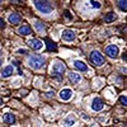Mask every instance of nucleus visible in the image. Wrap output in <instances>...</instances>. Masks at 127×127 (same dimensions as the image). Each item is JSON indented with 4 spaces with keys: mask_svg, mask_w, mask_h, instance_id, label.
Segmentation results:
<instances>
[{
    "mask_svg": "<svg viewBox=\"0 0 127 127\" xmlns=\"http://www.w3.org/2000/svg\"><path fill=\"white\" fill-rule=\"evenodd\" d=\"M36 8L43 14H50L52 12V6L47 0H33Z\"/></svg>",
    "mask_w": 127,
    "mask_h": 127,
    "instance_id": "f257e3e1",
    "label": "nucleus"
},
{
    "mask_svg": "<svg viewBox=\"0 0 127 127\" xmlns=\"http://www.w3.org/2000/svg\"><path fill=\"white\" fill-rule=\"evenodd\" d=\"M28 64H29V66L32 69L38 70L45 65V59L42 56H39V55H33V56H31L28 59Z\"/></svg>",
    "mask_w": 127,
    "mask_h": 127,
    "instance_id": "f03ea898",
    "label": "nucleus"
},
{
    "mask_svg": "<svg viewBox=\"0 0 127 127\" xmlns=\"http://www.w3.org/2000/svg\"><path fill=\"white\" fill-rule=\"evenodd\" d=\"M89 59H90V62L93 64V65H95V66H102L103 64H105L104 56L100 54L99 51H92Z\"/></svg>",
    "mask_w": 127,
    "mask_h": 127,
    "instance_id": "7ed1b4c3",
    "label": "nucleus"
},
{
    "mask_svg": "<svg viewBox=\"0 0 127 127\" xmlns=\"http://www.w3.org/2000/svg\"><path fill=\"white\" fill-rule=\"evenodd\" d=\"M64 72H65V65H64L62 62H56L54 64V66H52V70H51V75L56 78V79H61Z\"/></svg>",
    "mask_w": 127,
    "mask_h": 127,
    "instance_id": "20e7f679",
    "label": "nucleus"
},
{
    "mask_svg": "<svg viewBox=\"0 0 127 127\" xmlns=\"http://www.w3.org/2000/svg\"><path fill=\"white\" fill-rule=\"evenodd\" d=\"M120 54V48L116 46V45H109L105 47V55L111 59H116Z\"/></svg>",
    "mask_w": 127,
    "mask_h": 127,
    "instance_id": "39448f33",
    "label": "nucleus"
},
{
    "mask_svg": "<svg viewBox=\"0 0 127 127\" xmlns=\"http://www.w3.org/2000/svg\"><path fill=\"white\" fill-rule=\"evenodd\" d=\"M62 39H65V41H74V39H75V32H74V31H71V29H64L62 31Z\"/></svg>",
    "mask_w": 127,
    "mask_h": 127,
    "instance_id": "423d86ee",
    "label": "nucleus"
},
{
    "mask_svg": "<svg viewBox=\"0 0 127 127\" xmlns=\"http://www.w3.org/2000/svg\"><path fill=\"white\" fill-rule=\"evenodd\" d=\"M28 45H29L31 48H33V50L37 51V50H41V48H42V46H43V42L39 41V39L33 38V39H29V41H28Z\"/></svg>",
    "mask_w": 127,
    "mask_h": 127,
    "instance_id": "0eeeda50",
    "label": "nucleus"
},
{
    "mask_svg": "<svg viewBox=\"0 0 127 127\" xmlns=\"http://www.w3.org/2000/svg\"><path fill=\"white\" fill-rule=\"evenodd\" d=\"M103 107H104L103 100H102L100 98H94V100H93V103H92L93 111H97V112H98V111H102Z\"/></svg>",
    "mask_w": 127,
    "mask_h": 127,
    "instance_id": "6e6552de",
    "label": "nucleus"
},
{
    "mask_svg": "<svg viewBox=\"0 0 127 127\" xmlns=\"http://www.w3.org/2000/svg\"><path fill=\"white\" fill-rule=\"evenodd\" d=\"M71 97H72L71 89H62L60 92V98L62 100H69V99H71Z\"/></svg>",
    "mask_w": 127,
    "mask_h": 127,
    "instance_id": "1a4fd4ad",
    "label": "nucleus"
},
{
    "mask_svg": "<svg viewBox=\"0 0 127 127\" xmlns=\"http://www.w3.org/2000/svg\"><path fill=\"white\" fill-rule=\"evenodd\" d=\"M72 64H74V66H75L76 69H79L80 71H88V66H87V64L84 62V61L75 60V61H74Z\"/></svg>",
    "mask_w": 127,
    "mask_h": 127,
    "instance_id": "9d476101",
    "label": "nucleus"
},
{
    "mask_svg": "<svg viewBox=\"0 0 127 127\" xmlns=\"http://www.w3.org/2000/svg\"><path fill=\"white\" fill-rule=\"evenodd\" d=\"M20 15L18 13H13V14H10L9 15V23H12V24H18L20 23Z\"/></svg>",
    "mask_w": 127,
    "mask_h": 127,
    "instance_id": "9b49d317",
    "label": "nucleus"
},
{
    "mask_svg": "<svg viewBox=\"0 0 127 127\" xmlns=\"http://www.w3.org/2000/svg\"><path fill=\"white\" fill-rule=\"evenodd\" d=\"M69 80H70L72 84H79L80 80H81V78H80L79 74H76V72H70V74H69Z\"/></svg>",
    "mask_w": 127,
    "mask_h": 127,
    "instance_id": "f8f14e48",
    "label": "nucleus"
},
{
    "mask_svg": "<svg viewBox=\"0 0 127 127\" xmlns=\"http://www.w3.org/2000/svg\"><path fill=\"white\" fill-rule=\"evenodd\" d=\"M116 19H117V14L112 13V12L108 13L107 15H104V22H105V23H113Z\"/></svg>",
    "mask_w": 127,
    "mask_h": 127,
    "instance_id": "ddd939ff",
    "label": "nucleus"
},
{
    "mask_svg": "<svg viewBox=\"0 0 127 127\" xmlns=\"http://www.w3.org/2000/svg\"><path fill=\"white\" fill-rule=\"evenodd\" d=\"M18 33L22 34V36H28V34L32 33V31H31V28H29L28 26H22V27H19Z\"/></svg>",
    "mask_w": 127,
    "mask_h": 127,
    "instance_id": "4468645a",
    "label": "nucleus"
},
{
    "mask_svg": "<svg viewBox=\"0 0 127 127\" xmlns=\"http://www.w3.org/2000/svg\"><path fill=\"white\" fill-rule=\"evenodd\" d=\"M3 121H4L5 123L12 125V123H14L15 117H14V114H12V113H5V114H4V118H3Z\"/></svg>",
    "mask_w": 127,
    "mask_h": 127,
    "instance_id": "2eb2a0df",
    "label": "nucleus"
},
{
    "mask_svg": "<svg viewBox=\"0 0 127 127\" xmlns=\"http://www.w3.org/2000/svg\"><path fill=\"white\" fill-rule=\"evenodd\" d=\"M13 72H14V67H13V66H6V67L3 70L1 76H3V78H9L10 75H13Z\"/></svg>",
    "mask_w": 127,
    "mask_h": 127,
    "instance_id": "dca6fc26",
    "label": "nucleus"
},
{
    "mask_svg": "<svg viewBox=\"0 0 127 127\" xmlns=\"http://www.w3.org/2000/svg\"><path fill=\"white\" fill-rule=\"evenodd\" d=\"M46 46H47V50L48 51H56L57 50L56 43H55V42H52L51 39H48V38H46Z\"/></svg>",
    "mask_w": 127,
    "mask_h": 127,
    "instance_id": "f3484780",
    "label": "nucleus"
},
{
    "mask_svg": "<svg viewBox=\"0 0 127 127\" xmlns=\"http://www.w3.org/2000/svg\"><path fill=\"white\" fill-rule=\"evenodd\" d=\"M34 27H36V29H37L38 33H41V34L45 33V26H43V23H41L39 20H37V22L34 23Z\"/></svg>",
    "mask_w": 127,
    "mask_h": 127,
    "instance_id": "a211bd4d",
    "label": "nucleus"
},
{
    "mask_svg": "<svg viewBox=\"0 0 127 127\" xmlns=\"http://www.w3.org/2000/svg\"><path fill=\"white\" fill-rule=\"evenodd\" d=\"M118 6L123 12H127V0H118Z\"/></svg>",
    "mask_w": 127,
    "mask_h": 127,
    "instance_id": "6ab92c4d",
    "label": "nucleus"
},
{
    "mask_svg": "<svg viewBox=\"0 0 127 127\" xmlns=\"http://www.w3.org/2000/svg\"><path fill=\"white\" fill-rule=\"evenodd\" d=\"M74 123H75V118H74L72 116H70V117H67L65 121H64V125L65 126H72Z\"/></svg>",
    "mask_w": 127,
    "mask_h": 127,
    "instance_id": "aec40b11",
    "label": "nucleus"
},
{
    "mask_svg": "<svg viewBox=\"0 0 127 127\" xmlns=\"http://www.w3.org/2000/svg\"><path fill=\"white\" fill-rule=\"evenodd\" d=\"M120 103L122 105H125V107H127V97L126 95H121L120 97Z\"/></svg>",
    "mask_w": 127,
    "mask_h": 127,
    "instance_id": "412c9836",
    "label": "nucleus"
},
{
    "mask_svg": "<svg viewBox=\"0 0 127 127\" xmlns=\"http://www.w3.org/2000/svg\"><path fill=\"white\" fill-rule=\"evenodd\" d=\"M90 4H92V6L93 8H95V9H100V3H98V1H95V0H90Z\"/></svg>",
    "mask_w": 127,
    "mask_h": 127,
    "instance_id": "4be33fe9",
    "label": "nucleus"
},
{
    "mask_svg": "<svg viewBox=\"0 0 127 127\" xmlns=\"http://www.w3.org/2000/svg\"><path fill=\"white\" fill-rule=\"evenodd\" d=\"M18 54L24 55V54H28V51H27V50H18Z\"/></svg>",
    "mask_w": 127,
    "mask_h": 127,
    "instance_id": "5701e85b",
    "label": "nucleus"
},
{
    "mask_svg": "<svg viewBox=\"0 0 127 127\" xmlns=\"http://www.w3.org/2000/svg\"><path fill=\"white\" fill-rule=\"evenodd\" d=\"M65 17H66L67 19H71V14H70L69 10H66V12H65Z\"/></svg>",
    "mask_w": 127,
    "mask_h": 127,
    "instance_id": "b1692460",
    "label": "nucleus"
},
{
    "mask_svg": "<svg viewBox=\"0 0 127 127\" xmlns=\"http://www.w3.org/2000/svg\"><path fill=\"white\" fill-rule=\"evenodd\" d=\"M5 27V23H4V20L3 19H0V28H4Z\"/></svg>",
    "mask_w": 127,
    "mask_h": 127,
    "instance_id": "393cba45",
    "label": "nucleus"
},
{
    "mask_svg": "<svg viewBox=\"0 0 127 127\" xmlns=\"http://www.w3.org/2000/svg\"><path fill=\"white\" fill-rule=\"evenodd\" d=\"M122 59H123L125 61H127V52H125V54L122 55Z\"/></svg>",
    "mask_w": 127,
    "mask_h": 127,
    "instance_id": "a878e982",
    "label": "nucleus"
},
{
    "mask_svg": "<svg viewBox=\"0 0 127 127\" xmlns=\"http://www.w3.org/2000/svg\"><path fill=\"white\" fill-rule=\"evenodd\" d=\"M54 94H55V93H52V92H48V93H46V95H47V97H52Z\"/></svg>",
    "mask_w": 127,
    "mask_h": 127,
    "instance_id": "bb28decb",
    "label": "nucleus"
},
{
    "mask_svg": "<svg viewBox=\"0 0 127 127\" xmlns=\"http://www.w3.org/2000/svg\"><path fill=\"white\" fill-rule=\"evenodd\" d=\"M1 104H3V99H1V98H0V105H1Z\"/></svg>",
    "mask_w": 127,
    "mask_h": 127,
    "instance_id": "cd10ccee",
    "label": "nucleus"
},
{
    "mask_svg": "<svg viewBox=\"0 0 127 127\" xmlns=\"http://www.w3.org/2000/svg\"><path fill=\"white\" fill-rule=\"evenodd\" d=\"M1 3H3V1H1V0H0V5H1Z\"/></svg>",
    "mask_w": 127,
    "mask_h": 127,
    "instance_id": "c85d7f7f",
    "label": "nucleus"
},
{
    "mask_svg": "<svg viewBox=\"0 0 127 127\" xmlns=\"http://www.w3.org/2000/svg\"><path fill=\"white\" fill-rule=\"evenodd\" d=\"M0 55H1V51H0Z\"/></svg>",
    "mask_w": 127,
    "mask_h": 127,
    "instance_id": "c756f323",
    "label": "nucleus"
},
{
    "mask_svg": "<svg viewBox=\"0 0 127 127\" xmlns=\"http://www.w3.org/2000/svg\"><path fill=\"white\" fill-rule=\"evenodd\" d=\"M0 64H1V62H0Z\"/></svg>",
    "mask_w": 127,
    "mask_h": 127,
    "instance_id": "7c9ffc66",
    "label": "nucleus"
}]
</instances>
